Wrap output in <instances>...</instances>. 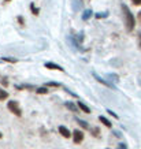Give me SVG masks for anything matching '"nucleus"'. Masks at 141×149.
Instances as JSON below:
<instances>
[{"label": "nucleus", "instance_id": "1", "mask_svg": "<svg viewBox=\"0 0 141 149\" xmlns=\"http://www.w3.org/2000/svg\"><path fill=\"white\" fill-rule=\"evenodd\" d=\"M122 13H123V21H125L126 30H128V32H133L134 25H136V21H134V17H133L132 11L129 10V7L126 4H122Z\"/></svg>", "mask_w": 141, "mask_h": 149}, {"label": "nucleus", "instance_id": "2", "mask_svg": "<svg viewBox=\"0 0 141 149\" xmlns=\"http://www.w3.org/2000/svg\"><path fill=\"white\" fill-rule=\"evenodd\" d=\"M7 107H8V109L11 111L13 113H15L17 116H21L22 115V111H21V108H19V105L17 101H8V104H7Z\"/></svg>", "mask_w": 141, "mask_h": 149}, {"label": "nucleus", "instance_id": "3", "mask_svg": "<svg viewBox=\"0 0 141 149\" xmlns=\"http://www.w3.org/2000/svg\"><path fill=\"white\" fill-rule=\"evenodd\" d=\"M73 140L75 144H80V142H82V140H84V133L80 130H75L73 133Z\"/></svg>", "mask_w": 141, "mask_h": 149}, {"label": "nucleus", "instance_id": "4", "mask_svg": "<svg viewBox=\"0 0 141 149\" xmlns=\"http://www.w3.org/2000/svg\"><path fill=\"white\" fill-rule=\"evenodd\" d=\"M59 133L64 137V138H70V137L73 136V134H71V133L68 131V129H66L64 126H59Z\"/></svg>", "mask_w": 141, "mask_h": 149}, {"label": "nucleus", "instance_id": "5", "mask_svg": "<svg viewBox=\"0 0 141 149\" xmlns=\"http://www.w3.org/2000/svg\"><path fill=\"white\" fill-rule=\"evenodd\" d=\"M44 66H45L47 68H51V70H59V71H63V68L60 67V66H58V64H55V63H50V62H48V63H45Z\"/></svg>", "mask_w": 141, "mask_h": 149}, {"label": "nucleus", "instance_id": "6", "mask_svg": "<svg viewBox=\"0 0 141 149\" xmlns=\"http://www.w3.org/2000/svg\"><path fill=\"white\" fill-rule=\"evenodd\" d=\"M78 108L81 109L82 112H85V113H91V109H89V107H87L85 104L82 103V101H78Z\"/></svg>", "mask_w": 141, "mask_h": 149}, {"label": "nucleus", "instance_id": "7", "mask_svg": "<svg viewBox=\"0 0 141 149\" xmlns=\"http://www.w3.org/2000/svg\"><path fill=\"white\" fill-rule=\"evenodd\" d=\"M99 120H100L101 123H103V125H104L105 127H112V125H111V122H110L108 119H107V118H104V116H99Z\"/></svg>", "mask_w": 141, "mask_h": 149}, {"label": "nucleus", "instance_id": "8", "mask_svg": "<svg viewBox=\"0 0 141 149\" xmlns=\"http://www.w3.org/2000/svg\"><path fill=\"white\" fill-rule=\"evenodd\" d=\"M92 10H87V11H85V13H84V15H82V19H84V21H87V19H89V17H92Z\"/></svg>", "mask_w": 141, "mask_h": 149}, {"label": "nucleus", "instance_id": "9", "mask_svg": "<svg viewBox=\"0 0 141 149\" xmlns=\"http://www.w3.org/2000/svg\"><path fill=\"white\" fill-rule=\"evenodd\" d=\"M93 77H95V78H96V79H97V81H99V82H101V84H103V85L111 86V85H110V84H108V82H107V81H104V79H101V78L99 77V75H97V74H95V72H93Z\"/></svg>", "mask_w": 141, "mask_h": 149}, {"label": "nucleus", "instance_id": "10", "mask_svg": "<svg viewBox=\"0 0 141 149\" xmlns=\"http://www.w3.org/2000/svg\"><path fill=\"white\" fill-rule=\"evenodd\" d=\"M7 97H8V93L6 91H3V89H0V101H1V100H6Z\"/></svg>", "mask_w": 141, "mask_h": 149}, {"label": "nucleus", "instance_id": "11", "mask_svg": "<svg viewBox=\"0 0 141 149\" xmlns=\"http://www.w3.org/2000/svg\"><path fill=\"white\" fill-rule=\"evenodd\" d=\"M66 107H67L68 109H71L73 112H77V107H75L73 103H70V101H68V103H66Z\"/></svg>", "mask_w": 141, "mask_h": 149}, {"label": "nucleus", "instance_id": "12", "mask_svg": "<svg viewBox=\"0 0 141 149\" xmlns=\"http://www.w3.org/2000/svg\"><path fill=\"white\" fill-rule=\"evenodd\" d=\"M37 93H40V95H47L48 93V89H45V88H38V89H36Z\"/></svg>", "mask_w": 141, "mask_h": 149}, {"label": "nucleus", "instance_id": "13", "mask_svg": "<svg viewBox=\"0 0 141 149\" xmlns=\"http://www.w3.org/2000/svg\"><path fill=\"white\" fill-rule=\"evenodd\" d=\"M30 10H32V13L34 14V15H38V10H37L36 7H34V4H33V3L30 4Z\"/></svg>", "mask_w": 141, "mask_h": 149}, {"label": "nucleus", "instance_id": "14", "mask_svg": "<svg viewBox=\"0 0 141 149\" xmlns=\"http://www.w3.org/2000/svg\"><path fill=\"white\" fill-rule=\"evenodd\" d=\"M78 123H80V125H81L84 129H89V126L87 125V122H85V120H80V119H78Z\"/></svg>", "mask_w": 141, "mask_h": 149}, {"label": "nucleus", "instance_id": "15", "mask_svg": "<svg viewBox=\"0 0 141 149\" xmlns=\"http://www.w3.org/2000/svg\"><path fill=\"white\" fill-rule=\"evenodd\" d=\"M1 60H6V62H10V63H15L17 59H11V58H1Z\"/></svg>", "mask_w": 141, "mask_h": 149}, {"label": "nucleus", "instance_id": "16", "mask_svg": "<svg viewBox=\"0 0 141 149\" xmlns=\"http://www.w3.org/2000/svg\"><path fill=\"white\" fill-rule=\"evenodd\" d=\"M47 86H54V88H59V84H56V82H50V84H47Z\"/></svg>", "mask_w": 141, "mask_h": 149}, {"label": "nucleus", "instance_id": "17", "mask_svg": "<svg viewBox=\"0 0 141 149\" xmlns=\"http://www.w3.org/2000/svg\"><path fill=\"white\" fill-rule=\"evenodd\" d=\"M105 17H107V13H99L97 14V15H96V18H105Z\"/></svg>", "mask_w": 141, "mask_h": 149}, {"label": "nucleus", "instance_id": "18", "mask_svg": "<svg viewBox=\"0 0 141 149\" xmlns=\"http://www.w3.org/2000/svg\"><path fill=\"white\" fill-rule=\"evenodd\" d=\"M18 22L21 23V26H25V21H23L22 17H18Z\"/></svg>", "mask_w": 141, "mask_h": 149}, {"label": "nucleus", "instance_id": "19", "mask_svg": "<svg viewBox=\"0 0 141 149\" xmlns=\"http://www.w3.org/2000/svg\"><path fill=\"white\" fill-rule=\"evenodd\" d=\"M107 112H108L110 115H112V116H114V118H117V119H118V115H117V113H115V112H112V111H110V109H108V111H107Z\"/></svg>", "mask_w": 141, "mask_h": 149}, {"label": "nucleus", "instance_id": "20", "mask_svg": "<svg viewBox=\"0 0 141 149\" xmlns=\"http://www.w3.org/2000/svg\"><path fill=\"white\" fill-rule=\"evenodd\" d=\"M92 131H93V136H95V137L99 136V134H97V133H99V130H97V129H92Z\"/></svg>", "mask_w": 141, "mask_h": 149}, {"label": "nucleus", "instance_id": "21", "mask_svg": "<svg viewBox=\"0 0 141 149\" xmlns=\"http://www.w3.org/2000/svg\"><path fill=\"white\" fill-rule=\"evenodd\" d=\"M132 1H133V3H134L136 6H140V4H141V0H132Z\"/></svg>", "mask_w": 141, "mask_h": 149}, {"label": "nucleus", "instance_id": "22", "mask_svg": "<svg viewBox=\"0 0 141 149\" xmlns=\"http://www.w3.org/2000/svg\"><path fill=\"white\" fill-rule=\"evenodd\" d=\"M119 149H126V145H125V144H119Z\"/></svg>", "mask_w": 141, "mask_h": 149}, {"label": "nucleus", "instance_id": "23", "mask_svg": "<svg viewBox=\"0 0 141 149\" xmlns=\"http://www.w3.org/2000/svg\"><path fill=\"white\" fill-rule=\"evenodd\" d=\"M1 84H3V85H7V81H6V79H1Z\"/></svg>", "mask_w": 141, "mask_h": 149}, {"label": "nucleus", "instance_id": "24", "mask_svg": "<svg viewBox=\"0 0 141 149\" xmlns=\"http://www.w3.org/2000/svg\"><path fill=\"white\" fill-rule=\"evenodd\" d=\"M138 44H140V48H141V34H140V37H138Z\"/></svg>", "mask_w": 141, "mask_h": 149}, {"label": "nucleus", "instance_id": "25", "mask_svg": "<svg viewBox=\"0 0 141 149\" xmlns=\"http://www.w3.org/2000/svg\"><path fill=\"white\" fill-rule=\"evenodd\" d=\"M138 19H140V21H141V11H140V13H138Z\"/></svg>", "mask_w": 141, "mask_h": 149}, {"label": "nucleus", "instance_id": "26", "mask_svg": "<svg viewBox=\"0 0 141 149\" xmlns=\"http://www.w3.org/2000/svg\"><path fill=\"white\" fill-rule=\"evenodd\" d=\"M8 1H11V0H4V3H8Z\"/></svg>", "mask_w": 141, "mask_h": 149}, {"label": "nucleus", "instance_id": "27", "mask_svg": "<svg viewBox=\"0 0 141 149\" xmlns=\"http://www.w3.org/2000/svg\"><path fill=\"white\" fill-rule=\"evenodd\" d=\"M1 137H3V134H1V133H0V138H1Z\"/></svg>", "mask_w": 141, "mask_h": 149}]
</instances>
